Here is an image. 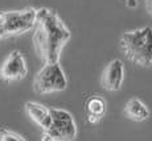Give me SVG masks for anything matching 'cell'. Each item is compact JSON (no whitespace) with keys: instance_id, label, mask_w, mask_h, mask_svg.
<instances>
[{"instance_id":"obj_12","label":"cell","mask_w":152,"mask_h":141,"mask_svg":"<svg viewBox=\"0 0 152 141\" xmlns=\"http://www.w3.org/2000/svg\"><path fill=\"white\" fill-rule=\"evenodd\" d=\"M145 7H147L148 12L152 15V0H145Z\"/></svg>"},{"instance_id":"obj_5","label":"cell","mask_w":152,"mask_h":141,"mask_svg":"<svg viewBox=\"0 0 152 141\" xmlns=\"http://www.w3.org/2000/svg\"><path fill=\"white\" fill-rule=\"evenodd\" d=\"M68 87V78L58 62L46 63L34 75L33 90L36 94H52L61 92Z\"/></svg>"},{"instance_id":"obj_1","label":"cell","mask_w":152,"mask_h":141,"mask_svg":"<svg viewBox=\"0 0 152 141\" xmlns=\"http://www.w3.org/2000/svg\"><path fill=\"white\" fill-rule=\"evenodd\" d=\"M70 37L72 32L54 11L48 8L37 9V20L32 41L37 57L44 65L58 62L61 52Z\"/></svg>"},{"instance_id":"obj_8","label":"cell","mask_w":152,"mask_h":141,"mask_svg":"<svg viewBox=\"0 0 152 141\" xmlns=\"http://www.w3.org/2000/svg\"><path fill=\"white\" fill-rule=\"evenodd\" d=\"M25 111L32 120L39 127L42 128V131H46L52 125V111L50 107H46L45 104L39 102H27L25 103Z\"/></svg>"},{"instance_id":"obj_11","label":"cell","mask_w":152,"mask_h":141,"mask_svg":"<svg viewBox=\"0 0 152 141\" xmlns=\"http://www.w3.org/2000/svg\"><path fill=\"white\" fill-rule=\"evenodd\" d=\"M0 141H27V140H25L24 136L19 134L17 132L4 129V131L0 132Z\"/></svg>"},{"instance_id":"obj_13","label":"cell","mask_w":152,"mask_h":141,"mask_svg":"<svg viewBox=\"0 0 152 141\" xmlns=\"http://www.w3.org/2000/svg\"><path fill=\"white\" fill-rule=\"evenodd\" d=\"M128 5H131V7H132V5H136V0H128Z\"/></svg>"},{"instance_id":"obj_9","label":"cell","mask_w":152,"mask_h":141,"mask_svg":"<svg viewBox=\"0 0 152 141\" xmlns=\"http://www.w3.org/2000/svg\"><path fill=\"white\" fill-rule=\"evenodd\" d=\"M85 111H86L87 121L90 124H98L103 119V116L106 115L107 103L99 95L90 96L85 103Z\"/></svg>"},{"instance_id":"obj_4","label":"cell","mask_w":152,"mask_h":141,"mask_svg":"<svg viewBox=\"0 0 152 141\" xmlns=\"http://www.w3.org/2000/svg\"><path fill=\"white\" fill-rule=\"evenodd\" d=\"M52 111V125L42 131L41 141H73L77 137L78 129L73 115L64 108H53Z\"/></svg>"},{"instance_id":"obj_6","label":"cell","mask_w":152,"mask_h":141,"mask_svg":"<svg viewBox=\"0 0 152 141\" xmlns=\"http://www.w3.org/2000/svg\"><path fill=\"white\" fill-rule=\"evenodd\" d=\"M28 74V65L24 55L19 50L10 53L0 67V79L5 82L23 81Z\"/></svg>"},{"instance_id":"obj_3","label":"cell","mask_w":152,"mask_h":141,"mask_svg":"<svg viewBox=\"0 0 152 141\" xmlns=\"http://www.w3.org/2000/svg\"><path fill=\"white\" fill-rule=\"evenodd\" d=\"M37 9L25 8L21 11H0V40L20 36L34 29Z\"/></svg>"},{"instance_id":"obj_10","label":"cell","mask_w":152,"mask_h":141,"mask_svg":"<svg viewBox=\"0 0 152 141\" xmlns=\"http://www.w3.org/2000/svg\"><path fill=\"white\" fill-rule=\"evenodd\" d=\"M124 113L128 119L134 121H144L150 117V110L140 99L132 98L126 103Z\"/></svg>"},{"instance_id":"obj_7","label":"cell","mask_w":152,"mask_h":141,"mask_svg":"<svg viewBox=\"0 0 152 141\" xmlns=\"http://www.w3.org/2000/svg\"><path fill=\"white\" fill-rule=\"evenodd\" d=\"M124 82V65L121 60H113L102 74V86L110 92H115L122 89Z\"/></svg>"},{"instance_id":"obj_2","label":"cell","mask_w":152,"mask_h":141,"mask_svg":"<svg viewBox=\"0 0 152 141\" xmlns=\"http://www.w3.org/2000/svg\"><path fill=\"white\" fill-rule=\"evenodd\" d=\"M121 48L131 62L139 66H152V28L126 32L121 37Z\"/></svg>"}]
</instances>
